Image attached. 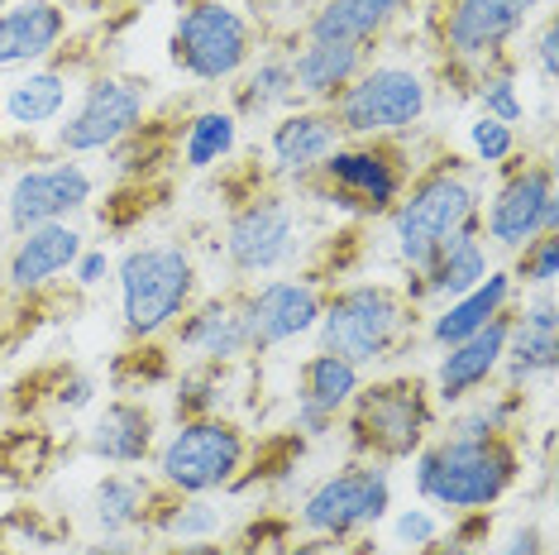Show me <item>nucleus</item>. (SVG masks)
<instances>
[{"label":"nucleus","instance_id":"nucleus-17","mask_svg":"<svg viewBox=\"0 0 559 555\" xmlns=\"http://www.w3.org/2000/svg\"><path fill=\"white\" fill-rule=\"evenodd\" d=\"M173 350L187 355V364H211V369H235L249 359V335L239 321V293L197 297L182 311V321L168 331Z\"/></svg>","mask_w":559,"mask_h":555},{"label":"nucleus","instance_id":"nucleus-39","mask_svg":"<svg viewBox=\"0 0 559 555\" xmlns=\"http://www.w3.org/2000/svg\"><path fill=\"white\" fill-rule=\"evenodd\" d=\"M436 536H444V517L436 508H402L397 517H392V541H397L402 551H421L430 546Z\"/></svg>","mask_w":559,"mask_h":555},{"label":"nucleus","instance_id":"nucleus-4","mask_svg":"<svg viewBox=\"0 0 559 555\" xmlns=\"http://www.w3.org/2000/svg\"><path fill=\"white\" fill-rule=\"evenodd\" d=\"M416 331V307L406 302L397 283L383 278H364V283H340L335 293L321 302V321H316V350L359 364V369H378V364L397 359L406 340Z\"/></svg>","mask_w":559,"mask_h":555},{"label":"nucleus","instance_id":"nucleus-32","mask_svg":"<svg viewBox=\"0 0 559 555\" xmlns=\"http://www.w3.org/2000/svg\"><path fill=\"white\" fill-rule=\"evenodd\" d=\"M239 149V116L230 106H201L187 116L182 134H177V163L187 173H211L230 163Z\"/></svg>","mask_w":559,"mask_h":555},{"label":"nucleus","instance_id":"nucleus-33","mask_svg":"<svg viewBox=\"0 0 559 555\" xmlns=\"http://www.w3.org/2000/svg\"><path fill=\"white\" fill-rule=\"evenodd\" d=\"M454 436H521V416H526V393L507 383H492L474 393L460 408H450Z\"/></svg>","mask_w":559,"mask_h":555},{"label":"nucleus","instance_id":"nucleus-20","mask_svg":"<svg viewBox=\"0 0 559 555\" xmlns=\"http://www.w3.org/2000/svg\"><path fill=\"white\" fill-rule=\"evenodd\" d=\"M154 446H158V412L134 393H120L106 408H96L92 426L82 432V450L96 464H110V470L148 464L154 460Z\"/></svg>","mask_w":559,"mask_h":555},{"label":"nucleus","instance_id":"nucleus-29","mask_svg":"<svg viewBox=\"0 0 559 555\" xmlns=\"http://www.w3.org/2000/svg\"><path fill=\"white\" fill-rule=\"evenodd\" d=\"M235 116L245 120H269L297 106V82H292V48H263L249 58V68L235 78Z\"/></svg>","mask_w":559,"mask_h":555},{"label":"nucleus","instance_id":"nucleus-6","mask_svg":"<svg viewBox=\"0 0 559 555\" xmlns=\"http://www.w3.org/2000/svg\"><path fill=\"white\" fill-rule=\"evenodd\" d=\"M412 158L402 139H345L330 154L316 178L297 187V197H316L321 206L349 221H388L412 182Z\"/></svg>","mask_w":559,"mask_h":555},{"label":"nucleus","instance_id":"nucleus-31","mask_svg":"<svg viewBox=\"0 0 559 555\" xmlns=\"http://www.w3.org/2000/svg\"><path fill=\"white\" fill-rule=\"evenodd\" d=\"M364 388V369L330 350H316L297 364V388H292V402H307V408L325 412V416H345V408L354 402V393Z\"/></svg>","mask_w":559,"mask_h":555},{"label":"nucleus","instance_id":"nucleus-18","mask_svg":"<svg viewBox=\"0 0 559 555\" xmlns=\"http://www.w3.org/2000/svg\"><path fill=\"white\" fill-rule=\"evenodd\" d=\"M345 144L330 106H292L283 116H273L269 130V173L287 187H301L316 178V168Z\"/></svg>","mask_w":559,"mask_h":555},{"label":"nucleus","instance_id":"nucleus-15","mask_svg":"<svg viewBox=\"0 0 559 555\" xmlns=\"http://www.w3.org/2000/svg\"><path fill=\"white\" fill-rule=\"evenodd\" d=\"M540 10L545 0H450L440 20V54L454 68L478 72L483 62L502 58L507 44L540 20Z\"/></svg>","mask_w":559,"mask_h":555},{"label":"nucleus","instance_id":"nucleus-51","mask_svg":"<svg viewBox=\"0 0 559 555\" xmlns=\"http://www.w3.org/2000/svg\"><path fill=\"white\" fill-rule=\"evenodd\" d=\"M5 5H15V0H0V10H5Z\"/></svg>","mask_w":559,"mask_h":555},{"label":"nucleus","instance_id":"nucleus-7","mask_svg":"<svg viewBox=\"0 0 559 555\" xmlns=\"http://www.w3.org/2000/svg\"><path fill=\"white\" fill-rule=\"evenodd\" d=\"M253 456L249 432L235 416H197V422H177L168 436L154 446V484L168 494L192 498H221L230 494Z\"/></svg>","mask_w":559,"mask_h":555},{"label":"nucleus","instance_id":"nucleus-5","mask_svg":"<svg viewBox=\"0 0 559 555\" xmlns=\"http://www.w3.org/2000/svg\"><path fill=\"white\" fill-rule=\"evenodd\" d=\"M340 422H345V450L354 460L406 464L436 436L440 408L436 393H430V378L388 374V378H364V388L354 393Z\"/></svg>","mask_w":559,"mask_h":555},{"label":"nucleus","instance_id":"nucleus-9","mask_svg":"<svg viewBox=\"0 0 559 555\" xmlns=\"http://www.w3.org/2000/svg\"><path fill=\"white\" fill-rule=\"evenodd\" d=\"M301 255V201L287 187H253L230 201L221 225V259L239 283L277 278Z\"/></svg>","mask_w":559,"mask_h":555},{"label":"nucleus","instance_id":"nucleus-14","mask_svg":"<svg viewBox=\"0 0 559 555\" xmlns=\"http://www.w3.org/2000/svg\"><path fill=\"white\" fill-rule=\"evenodd\" d=\"M96 173L86 168L82 158H44L34 168H20L5 187V231L10 235H24L34 225H53V221H72L78 211H86L96 201Z\"/></svg>","mask_w":559,"mask_h":555},{"label":"nucleus","instance_id":"nucleus-13","mask_svg":"<svg viewBox=\"0 0 559 555\" xmlns=\"http://www.w3.org/2000/svg\"><path fill=\"white\" fill-rule=\"evenodd\" d=\"M483 245L498 255H516L536 235L559 231V182L550 158L516 154L507 168H498V187L483 201Z\"/></svg>","mask_w":559,"mask_h":555},{"label":"nucleus","instance_id":"nucleus-1","mask_svg":"<svg viewBox=\"0 0 559 555\" xmlns=\"http://www.w3.org/2000/svg\"><path fill=\"white\" fill-rule=\"evenodd\" d=\"M526 450L521 436H430L412 456L416 498L440 517L460 512H492L521 484Z\"/></svg>","mask_w":559,"mask_h":555},{"label":"nucleus","instance_id":"nucleus-52","mask_svg":"<svg viewBox=\"0 0 559 555\" xmlns=\"http://www.w3.org/2000/svg\"><path fill=\"white\" fill-rule=\"evenodd\" d=\"M0 555H15V551H5V546H0Z\"/></svg>","mask_w":559,"mask_h":555},{"label":"nucleus","instance_id":"nucleus-44","mask_svg":"<svg viewBox=\"0 0 559 555\" xmlns=\"http://www.w3.org/2000/svg\"><path fill=\"white\" fill-rule=\"evenodd\" d=\"M110 269H116V259H110L100 245H86L78 255V263H72V283H78V287H100Z\"/></svg>","mask_w":559,"mask_h":555},{"label":"nucleus","instance_id":"nucleus-43","mask_svg":"<svg viewBox=\"0 0 559 555\" xmlns=\"http://www.w3.org/2000/svg\"><path fill=\"white\" fill-rule=\"evenodd\" d=\"M92 402H96V378H92V374L68 369V374H62L58 383H53V408H58V412L72 416V412H86Z\"/></svg>","mask_w":559,"mask_h":555},{"label":"nucleus","instance_id":"nucleus-25","mask_svg":"<svg viewBox=\"0 0 559 555\" xmlns=\"http://www.w3.org/2000/svg\"><path fill=\"white\" fill-rule=\"evenodd\" d=\"M68 106H72V72L44 62V68H24L5 82V92H0V125L34 134L58 125L68 116Z\"/></svg>","mask_w":559,"mask_h":555},{"label":"nucleus","instance_id":"nucleus-8","mask_svg":"<svg viewBox=\"0 0 559 555\" xmlns=\"http://www.w3.org/2000/svg\"><path fill=\"white\" fill-rule=\"evenodd\" d=\"M259 48V24L235 0H182L168 34V58L197 86H230Z\"/></svg>","mask_w":559,"mask_h":555},{"label":"nucleus","instance_id":"nucleus-50","mask_svg":"<svg viewBox=\"0 0 559 555\" xmlns=\"http://www.w3.org/2000/svg\"><path fill=\"white\" fill-rule=\"evenodd\" d=\"M253 5H263V10H292V5H307V0H253Z\"/></svg>","mask_w":559,"mask_h":555},{"label":"nucleus","instance_id":"nucleus-2","mask_svg":"<svg viewBox=\"0 0 559 555\" xmlns=\"http://www.w3.org/2000/svg\"><path fill=\"white\" fill-rule=\"evenodd\" d=\"M483 187L464 158L444 154L430 168L412 173L402 201L388 211V239L402 273H421L430 255L460 231H483Z\"/></svg>","mask_w":559,"mask_h":555},{"label":"nucleus","instance_id":"nucleus-34","mask_svg":"<svg viewBox=\"0 0 559 555\" xmlns=\"http://www.w3.org/2000/svg\"><path fill=\"white\" fill-rule=\"evenodd\" d=\"M555 369H559V335H540V331H526V326L512 321L498 383L531 388V383H540V378H555Z\"/></svg>","mask_w":559,"mask_h":555},{"label":"nucleus","instance_id":"nucleus-11","mask_svg":"<svg viewBox=\"0 0 559 555\" xmlns=\"http://www.w3.org/2000/svg\"><path fill=\"white\" fill-rule=\"evenodd\" d=\"M388 512H392V464L349 456L345 470L316 479L307 494H301L292 522H297L301 536L349 546L364 532H373L378 522H388Z\"/></svg>","mask_w":559,"mask_h":555},{"label":"nucleus","instance_id":"nucleus-42","mask_svg":"<svg viewBox=\"0 0 559 555\" xmlns=\"http://www.w3.org/2000/svg\"><path fill=\"white\" fill-rule=\"evenodd\" d=\"M526 58H531V68L540 72L545 92H555V82H559V20L555 15H545L536 24V39L526 44Z\"/></svg>","mask_w":559,"mask_h":555},{"label":"nucleus","instance_id":"nucleus-12","mask_svg":"<svg viewBox=\"0 0 559 555\" xmlns=\"http://www.w3.org/2000/svg\"><path fill=\"white\" fill-rule=\"evenodd\" d=\"M144 125H148V82L120 78V72H96L68 106V116L53 125V144L68 158H96L130 144Z\"/></svg>","mask_w":559,"mask_h":555},{"label":"nucleus","instance_id":"nucleus-22","mask_svg":"<svg viewBox=\"0 0 559 555\" xmlns=\"http://www.w3.org/2000/svg\"><path fill=\"white\" fill-rule=\"evenodd\" d=\"M72 34V15L62 0H15L0 10V72L44 68Z\"/></svg>","mask_w":559,"mask_h":555},{"label":"nucleus","instance_id":"nucleus-38","mask_svg":"<svg viewBox=\"0 0 559 555\" xmlns=\"http://www.w3.org/2000/svg\"><path fill=\"white\" fill-rule=\"evenodd\" d=\"M512 283L516 287H555L559 283V231H550V235H536L526 249H516L512 255Z\"/></svg>","mask_w":559,"mask_h":555},{"label":"nucleus","instance_id":"nucleus-53","mask_svg":"<svg viewBox=\"0 0 559 555\" xmlns=\"http://www.w3.org/2000/svg\"><path fill=\"white\" fill-rule=\"evenodd\" d=\"M0 139H5V125H0Z\"/></svg>","mask_w":559,"mask_h":555},{"label":"nucleus","instance_id":"nucleus-27","mask_svg":"<svg viewBox=\"0 0 559 555\" xmlns=\"http://www.w3.org/2000/svg\"><path fill=\"white\" fill-rule=\"evenodd\" d=\"M521 287L512 283V273L507 269H492L483 283L474 287V293H464V297H454V302H440L436 311L426 317V340L436 350H450V345H460V340H468L474 331H483L492 317H502V311H512V302H516Z\"/></svg>","mask_w":559,"mask_h":555},{"label":"nucleus","instance_id":"nucleus-23","mask_svg":"<svg viewBox=\"0 0 559 555\" xmlns=\"http://www.w3.org/2000/svg\"><path fill=\"white\" fill-rule=\"evenodd\" d=\"M488 273H492V249L483 245V231H460V235L444 239L436 255H430V263L421 273H406L402 293H406V302H412L416 311H421V302L440 307V302H454V297L474 293Z\"/></svg>","mask_w":559,"mask_h":555},{"label":"nucleus","instance_id":"nucleus-48","mask_svg":"<svg viewBox=\"0 0 559 555\" xmlns=\"http://www.w3.org/2000/svg\"><path fill=\"white\" fill-rule=\"evenodd\" d=\"M158 555H239V551L221 536V541H192V546H163Z\"/></svg>","mask_w":559,"mask_h":555},{"label":"nucleus","instance_id":"nucleus-3","mask_svg":"<svg viewBox=\"0 0 559 555\" xmlns=\"http://www.w3.org/2000/svg\"><path fill=\"white\" fill-rule=\"evenodd\" d=\"M120 331L130 345L163 340L201 297V263L187 239H144L116 259Z\"/></svg>","mask_w":559,"mask_h":555},{"label":"nucleus","instance_id":"nucleus-35","mask_svg":"<svg viewBox=\"0 0 559 555\" xmlns=\"http://www.w3.org/2000/svg\"><path fill=\"white\" fill-rule=\"evenodd\" d=\"M474 101H478V116H492L502 125L526 120V101H521V92H516V58L512 54L483 62V68L474 72Z\"/></svg>","mask_w":559,"mask_h":555},{"label":"nucleus","instance_id":"nucleus-16","mask_svg":"<svg viewBox=\"0 0 559 555\" xmlns=\"http://www.w3.org/2000/svg\"><path fill=\"white\" fill-rule=\"evenodd\" d=\"M321 283L316 278H263L239 287V321L249 335V355H273L283 345H297L321 321Z\"/></svg>","mask_w":559,"mask_h":555},{"label":"nucleus","instance_id":"nucleus-49","mask_svg":"<svg viewBox=\"0 0 559 555\" xmlns=\"http://www.w3.org/2000/svg\"><path fill=\"white\" fill-rule=\"evenodd\" d=\"M412 555H478L474 546H464L460 536H436L430 546H421V551H412Z\"/></svg>","mask_w":559,"mask_h":555},{"label":"nucleus","instance_id":"nucleus-37","mask_svg":"<svg viewBox=\"0 0 559 555\" xmlns=\"http://www.w3.org/2000/svg\"><path fill=\"white\" fill-rule=\"evenodd\" d=\"M468 154H474V163L483 173H498L507 168L516 154H521V134H516V125H502V120H492V116H474L468 120Z\"/></svg>","mask_w":559,"mask_h":555},{"label":"nucleus","instance_id":"nucleus-10","mask_svg":"<svg viewBox=\"0 0 559 555\" xmlns=\"http://www.w3.org/2000/svg\"><path fill=\"white\" fill-rule=\"evenodd\" d=\"M436 86L416 62H364V72L330 101L345 139H402L430 116Z\"/></svg>","mask_w":559,"mask_h":555},{"label":"nucleus","instance_id":"nucleus-19","mask_svg":"<svg viewBox=\"0 0 559 555\" xmlns=\"http://www.w3.org/2000/svg\"><path fill=\"white\" fill-rule=\"evenodd\" d=\"M507 331H512V311L492 317L483 331H474L460 345L440 350L436 374H430V393H436V408H460L474 393L498 383L502 355H507Z\"/></svg>","mask_w":559,"mask_h":555},{"label":"nucleus","instance_id":"nucleus-45","mask_svg":"<svg viewBox=\"0 0 559 555\" xmlns=\"http://www.w3.org/2000/svg\"><path fill=\"white\" fill-rule=\"evenodd\" d=\"M498 555H550V546H545V532H540L536 522H521V527L507 532Z\"/></svg>","mask_w":559,"mask_h":555},{"label":"nucleus","instance_id":"nucleus-41","mask_svg":"<svg viewBox=\"0 0 559 555\" xmlns=\"http://www.w3.org/2000/svg\"><path fill=\"white\" fill-rule=\"evenodd\" d=\"M512 321L540 335H559V297L555 287H531L521 302H512Z\"/></svg>","mask_w":559,"mask_h":555},{"label":"nucleus","instance_id":"nucleus-30","mask_svg":"<svg viewBox=\"0 0 559 555\" xmlns=\"http://www.w3.org/2000/svg\"><path fill=\"white\" fill-rule=\"evenodd\" d=\"M225 532H230V508L221 498H192L158 488L144 536L168 541V546H192V541H221Z\"/></svg>","mask_w":559,"mask_h":555},{"label":"nucleus","instance_id":"nucleus-26","mask_svg":"<svg viewBox=\"0 0 559 555\" xmlns=\"http://www.w3.org/2000/svg\"><path fill=\"white\" fill-rule=\"evenodd\" d=\"M158 503V484L144 470H110L92 484L86 517H92L96 536H144L148 512Z\"/></svg>","mask_w":559,"mask_h":555},{"label":"nucleus","instance_id":"nucleus-21","mask_svg":"<svg viewBox=\"0 0 559 555\" xmlns=\"http://www.w3.org/2000/svg\"><path fill=\"white\" fill-rule=\"evenodd\" d=\"M82 249H86V235L72 221L34 225V231L15 235V245H10L0 278H5L10 293L34 297V293H44V287H53L58 278H68Z\"/></svg>","mask_w":559,"mask_h":555},{"label":"nucleus","instance_id":"nucleus-47","mask_svg":"<svg viewBox=\"0 0 559 555\" xmlns=\"http://www.w3.org/2000/svg\"><path fill=\"white\" fill-rule=\"evenodd\" d=\"M273 555H349V546H335V541H321V536H292Z\"/></svg>","mask_w":559,"mask_h":555},{"label":"nucleus","instance_id":"nucleus-40","mask_svg":"<svg viewBox=\"0 0 559 555\" xmlns=\"http://www.w3.org/2000/svg\"><path fill=\"white\" fill-rule=\"evenodd\" d=\"M292 532H297V522H287V517H253V522L230 541V546L239 555H273L277 546H287Z\"/></svg>","mask_w":559,"mask_h":555},{"label":"nucleus","instance_id":"nucleus-46","mask_svg":"<svg viewBox=\"0 0 559 555\" xmlns=\"http://www.w3.org/2000/svg\"><path fill=\"white\" fill-rule=\"evenodd\" d=\"M82 555H154L144 536H96L92 546H82Z\"/></svg>","mask_w":559,"mask_h":555},{"label":"nucleus","instance_id":"nucleus-28","mask_svg":"<svg viewBox=\"0 0 559 555\" xmlns=\"http://www.w3.org/2000/svg\"><path fill=\"white\" fill-rule=\"evenodd\" d=\"M373 58L368 48L330 44V39H301L292 48V82H297V106H330L345 86L364 72Z\"/></svg>","mask_w":559,"mask_h":555},{"label":"nucleus","instance_id":"nucleus-24","mask_svg":"<svg viewBox=\"0 0 559 555\" xmlns=\"http://www.w3.org/2000/svg\"><path fill=\"white\" fill-rule=\"evenodd\" d=\"M416 10V0H316L301 20V39L354 44L373 54L378 39H388L392 24H402Z\"/></svg>","mask_w":559,"mask_h":555},{"label":"nucleus","instance_id":"nucleus-36","mask_svg":"<svg viewBox=\"0 0 559 555\" xmlns=\"http://www.w3.org/2000/svg\"><path fill=\"white\" fill-rule=\"evenodd\" d=\"M225 374L211 364H187L173 378V422H197V416H221L225 412Z\"/></svg>","mask_w":559,"mask_h":555}]
</instances>
